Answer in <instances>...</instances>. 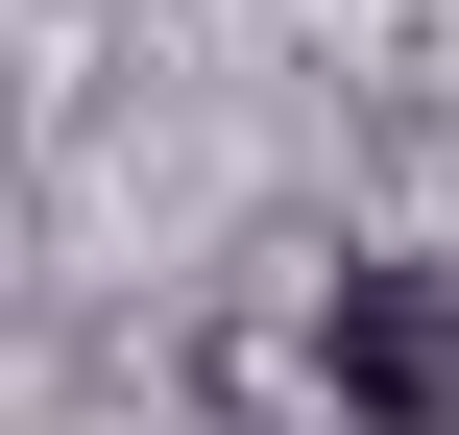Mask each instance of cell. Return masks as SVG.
Masks as SVG:
<instances>
[{
	"label": "cell",
	"mask_w": 459,
	"mask_h": 435,
	"mask_svg": "<svg viewBox=\"0 0 459 435\" xmlns=\"http://www.w3.org/2000/svg\"><path fill=\"white\" fill-rule=\"evenodd\" d=\"M315 412L339 435H459V266L436 242H363L315 291Z\"/></svg>",
	"instance_id": "obj_1"
}]
</instances>
